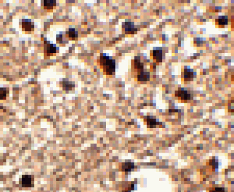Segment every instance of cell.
<instances>
[{
	"mask_svg": "<svg viewBox=\"0 0 234 192\" xmlns=\"http://www.w3.org/2000/svg\"><path fill=\"white\" fill-rule=\"evenodd\" d=\"M228 16H219L218 19L216 20V24L218 25L219 26H224L228 24Z\"/></svg>",
	"mask_w": 234,
	"mask_h": 192,
	"instance_id": "14",
	"label": "cell"
},
{
	"mask_svg": "<svg viewBox=\"0 0 234 192\" xmlns=\"http://www.w3.org/2000/svg\"><path fill=\"white\" fill-rule=\"evenodd\" d=\"M45 52L47 56H53L56 53V47L54 44H51L48 43V44L45 45Z\"/></svg>",
	"mask_w": 234,
	"mask_h": 192,
	"instance_id": "6",
	"label": "cell"
},
{
	"mask_svg": "<svg viewBox=\"0 0 234 192\" xmlns=\"http://www.w3.org/2000/svg\"><path fill=\"white\" fill-rule=\"evenodd\" d=\"M22 29L24 31L31 32L34 30V23L31 20H24L22 22Z\"/></svg>",
	"mask_w": 234,
	"mask_h": 192,
	"instance_id": "4",
	"label": "cell"
},
{
	"mask_svg": "<svg viewBox=\"0 0 234 192\" xmlns=\"http://www.w3.org/2000/svg\"><path fill=\"white\" fill-rule=\"evenodd\" d=\"M195 73L192 69H185L184 71V80L185 81H191L193 80Z\"/></svg>",
	"mask_w": 234,
	"mask_h": 192,
	"instance_id": "11",
	"label": "cell"
},
{
	"mask_svg": "<svg viewBox=\"0 0 234 192\" xmlns=\"http://www.w3.org/2000/svg\"><path fill=\"white\" fill-rule=\"evenodd\" d=\"M134 68L137 69H139L138 73L140 72V71H144V64L143 63H140V58L139 56L134 57Z\"/></svg>",
	"mask_w": 234,
	"mask_h": 192,
	"instance_id": "12",
	"label": "cell"
},
{
	"mask_svg": "<svg viewBox=\"0 0 234 192\" xmlns=\"http://www.w3.org/2000/svg\"><path fill=\"white\" fill-rule=\"evenodd\" d=\"M100 65L107 75H112L115 71V60L111 57L102 55L100 58Z\"/></svg>",
	"mask_w": 234,
	"mask_h": 192,
	"instance_id": "1",
	"label": "cell"
},
{
	"mask_svg": "<svg viewBox=\"0 0 234 192\" xmlns=\"http://www.w3.org/2000/svg\"><path fill=\"white\" fill-rule=\"evenodd\" d=\"M175 97L184 100H189L193 98V95L190 91L184 90V88H179V90L175 91Z\"/></svg>",
	"mask_w": 234,
	"mask_h": 192,
	"instance_id": "3",
	"label": "cell"
},
{
	"mask_svg": "<svg viewBox=\"0 0 234 192\" xmlns=\"http://www.w3.org/2000/svg\"><path fill=\"white\" fill-rule=\"evenodd\" d=\"M155 120H148V125H155Z\"/></svg>",
	"mask_w": 234,
	"mask_h": 192,
	"instance_id": "18",
	"label": "cell"
},
{
	"mask_svg": "<svg viewBox=\"0 0 234 192\" xmlns=\"http://www.w3.org/2000/svg\"><path fill=\"white\" fill-rule=\"evenodd\" d=\"M62 37L61 35H57V41H59V43H61L62 42Z\"/></svg>",
	"mask_w": 234,
	"mask_h": 192,
	"instance_id": "19",
	"label": "cell"
},
{
	"mask_svg": "<svg viewBox=\"0 0 234 192\" xmlns=\"http://www.w3.org/2000/svg\"><path fill=\"white\" fill-rule=\"evenodd\" d=\"M34 183V175H24L20 180V184L22 185V187H33Z\"/></svg>",
	"mask_w": 234,
	"mask_h": 192,
	"instance_id": "2",
	"label": "cell"
},
{
	"mask_svg": "<svg viewBox=\"0 0 234 192\" xmlns=\"http://www.w3.org/2000/svg\"><path fill=\"white\" fill-rule=\"evenodd\" d=\"M8 93L9 89L7 88L0 87V100H5Z\"/></svg>",
	"mask_w": 234,
	"mask_h": 192,
	"instance_id": "15",
	"label": "cell"
},
{
	"mask_svg": "<svg viewBox=\"0 0 234 192\" xmlns=\"http://www.w3.org/2000/svg\"><path fill=\"white\" fill-rule=\"evenodd\" d=\"M56 1L55 0H45L44 2V9L46 10H52L55 9Z\"/></svg>",
	"mask_w": 234,
	"mask_h": 192,
	"instance_id": "9",
	"label": "cell"
},
{
	"mask_svg": "<svg viewBox=\"0 0 234 192\" xmlns=\"http://www.w3.org/2000/svg\"><path fill=\"white\" fill-rule=\"evenodd\" d=\"M133 168V164L129 163V162H126L123 164L122 165V169L126 171V172H129L131 169Z\"/></svg>",
	"mask_w": 234,
	"mask_h": 192,
	"instance_id": "16",
	"label": "cell"
},
{
	"mask_svg": "<svg viewBox=\"0 0 234 192\" xmlns=\"http://www.w3.org/2000/svg\"><path fill=\"white\" fill-rule=\"evenodd\" d=\"M66 36L69 40H76L78 39V32L75 30V28H69L66 33Z\"/></svg>",
	"mask_w": 234,
	"mask_h": 192,
	"instance_id": "10",
	"label": "cell"
},
{
	"mask_svg": "<svg viewBox=\"0 0 234 192\" xmlns=\"http://www.w3.org/2000/svg\"><path fill=\"white\" fill-rule=\"evenodd\" d=\"M153 56L155 61L160 63L162 62V49L161 47H155L153 49Z\"/></svg>",
	"mask_w": 234,
	"mask_h": 192,
	"instance_id": "5",
	"label": "cell"
},
{
	"mask_svg": "<svg viewBox=\"0 0 234 192\" xmlns=\"http://www.w3.org/2000/svg\"><path fill=\"white\" fill-rule=\"evenodd\" d=\"M61 84L62 85L63 90L64 91H71L72 89L75 86V85H74V83L72 82V81H63Z\"/></svg>",
	"mask_w": 234,
	"mask_h": 192,
	"instance_id": "13",
	"label": "cell"
},
{
	"mask_svg": "<svg viewBox=\"0 0 234 192\" xmlns=\"http://www.w3.org/2000/svg\"><path fill=\"white\" fill-rule=\"evenodd\" d=\"M123 27L124 28V31L126 34L133 33L134 31H137L136 28H134V23L133 22H126L123 23Z\"/></svg>",
	"mask_w": 234,
	"mask_h": 192,
	"instance_id": "7",
	"label": "cell"
},
{
	"mask_svg": "<svg viewBox=\"0 0 234 192\" xmlns=\"http://www.w3.org/2000/svg\"><path fill=\"white\" fill-rule=\"evenodd\" d=\"M194 41H195V44L197 43V46H199L198 45V44H199V43H201V44H203V40H202L201 38H195Z\"/></svg>",
	"mask_w": 234,
	"mask_h": 192,
	"instance_id": "17",
	"label": "cell"
},
{
	"mask_svg": "<svg viewBox=\"0 0 234 192\" xmlns=\"http://www.w3.org/2000/svg\"><path fill=\"white\" fill-rule=\"evenodd\" d=\"M150 73L144 72V71L138 73L137 80L139 81H147L150 80Z\"/></svg>",
	"mask_w": 234,
	"mask_h": 192,
	"instance_id": "8",
	"label": "cell"
}]
</instances>
